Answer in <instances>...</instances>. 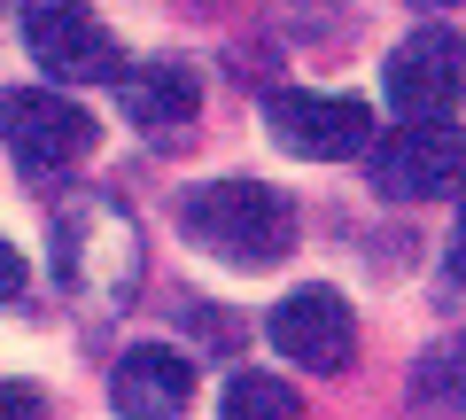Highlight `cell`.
<instances>
[{
	"mask_svg": "<svg viewBox=\"0 0 466 420\" xmlns=\"http://www.w3.org/2000/svg\"><path fill=\"white\" fill-rule=\"evenodd\" d=\"M373 187L389 202H435L443 187L466 179V133L459 125H397L389 140H373Z\"/></svg>",
	"mask_w": 466,
	"mask_h": 420,
	"instance_id": "obj_6",
	"label": "cell"
},
{
	"mask_svg": "<svg viewBox=\"0 0 466 420\" xmlns=\"http://www.w3.org/2000/svg\"><path fill=\"white\" fill-rule=\"evenodd\" d=\"M24 281H32V272H24V257L0 241V303H16V296H24Z\"/></svg>",
	"mask_w": 466,
	"mask_h": 420,
	"instance_id": "obj_14",
	"label": "cell"
},
{
	"mask_svg": "<svg viewBox=\"0 0 466 420\" xmlns=\"http://www.w3.org/2000/svg\"><path fill=\"white\" fill-rule=\"evenodd\" d=\"M116 101H125V118H133L140 133H171V125L195 118L202 86H195L187 63H133L125 78H116Z\"/></svg>",
	"mask_w": 466,
	"mask_h": 420,
	"instance_id": "obj_10",
	"label": "cell"
},
{
	"mask_svg": "<svg viewBox=\"0 0 466 420\" xmlns=\"http://www.w3.org/2000/svg\"><path fill=\"white\" fill-rule=\"evenodd\" d=\"M272 140L311 164H342V156H373V109L358 94H272L265 101Z\"/></svg>",
	"mask_w": 466,
	"mask_h": 420,
	"instance_id": "obj_7",
	"label": "cell"
},
{
	"mask_svg": "<svg viewBox=\"0 0 466 420\" xmlns=\"http://www.w3.org/2000/svg\"><path fill=\"white\" fill-rule=\"evenodd\" d=\"M265 335H272V351L296 358V366H311V374H342L350 358H358V312H350L334 288L311 281V288H296V296L272 303Z\"/></svg>",
	"mask_w": 466,
	"mask_h": 420,
	"instance_id": "obj_8",
	"label": "cell"
},
{
	"mask_svg": "<svg viewBox=\"0 0 466 420\" xmlns=\"http://www.w3.org/2000/svg\"><path fill=\"white\" fill-rule=\"evenodd\" d=\"M218 420H303V397H296V382H280V374H233Z\"/></svg>",
	"mask_w": 466,
	"mask_h": 420,
	"instance_id": "obj_12",
	"label": "cell"
},
{
	"mask_svg": "<svg viewBox=\"0 0 466 420\" xmlns=\"http://www.w3.org/2000/svg\"><path fill=\"white\" fill-rule=\"evenodd\" d=\"M55 288L86 327L140 296V226L116 195H70L55 210Z\"/></svg>",
	"mask_w": 466,
	"mask_h": 420,
	"instance_id": "obj_1",
	"label": "cell"
},
{
	"mask_svg": "<svg viewBox=\"0 0 466 420\" xmlns=\"http://www.w3.org/2000/svg\"><path fill=\"white\" fill-rule=\"evenodd\" d=\"M24 47L63 86H116L125 78V55H116V39L101 32V16L86 0H24Z\"/></svg>",
	"mask_w": 466,
	"mask_h": 420,
	"instance_id": "obj_5",
	"label": "cell"
},
{
	"mask_svg": "<svg viewBox=\"0 0 466 420\" xmlns=\"http://www.w3.org/2000/svg\"><path fill=\"white\" fill-rule=\"evenodd\" d=\"M195 397V366H187L171 343H133L109 374V405L116 420H179Z\"/></svg>",
	"mask_w": 466,
	"mask_h": 420,
	"instance_id": "obj_9",
	"label": "cell"
},
{
	"mask_svg": "<svg viewBox=\"0 0 466 420\" xmlns=\"http://www.w3.org/2000/svg\"><path fill=\"white\" fill-rule=\"evenodd\" d=\"M179 234L218 265H280L296 250V202L265 179H202L179 195Z\"/></svg>",
	"mask_w": 466,
	"mask_h": 420,
	"instance_id": "obj_2",
	"label": "cell"
},
{
	"mask_svg": "<svg viewBox=\"0 0 466 420\" xmlns=\"http://www.w3.org/2000/svg\"><path fill=\"white\" fill-rule=\"evenodd\" d=\"M0 149L16 156L32 179L47 171H78L101 149V125L86 101L47 94V86H0Z\"/></svg>",
	"mask_w": 466,
	"mask_h": 420,
	"instance_id": "obj_3",
	"label": "cell"
},
{
	"mask_svg": "<svg viewBox=\"0 0 466 420\" xmlns=\"http://www.w3.org/2000/svg\"><path fill=\"white\" fill-rule=\"evenodd\" d=\"M381 101L397 109L404 125H443L451 109L466 101V39L459 32H412L389 47L381 63Z\"/></svg>",
	"mask_w": 466,
	"mask_h": 420,
	"instance_id": "obj_4",
	"label": "cell"
},
{
	"mask_svg": "<svg viewBox=\"0 0 466 420\" xmlns=\"http://www.w3.org/2000/svg\"><path fill=\"white\" fill-rule=\"evenodd\" d=\"M443 281L466 288V210H459V226H451V241H443Z\"/></svg>",
	"mask_w": 466,
	"mask_h": 420,
	"instance_id": "obj_15",
	"label": "cell"
},
{
	"mask_svg": "<svg viewBox=\"0 0 466 420\" xmlns=\"http://www.w3.org/2000/svg\"><path fill=\"white\" fill-rule=\"evenodd\" d=\"M0 420H39V389L32 382H0Z\"/></svg>",
	"mask_w": 466,
	"mask_h": 420,
	"instance_id": "obj_13",
	"label": "cell"
},
{
	"mask_svg": "<svg viewBox=\"0 0 466 420\" xmlns=\"http://www.w3.org/2000/svg\"><path fill=\"white\" fill-rule=\"evenodd\" d=\"M412 405H420V420H466V335L420 351V366H412Z\"/></svg>",
	"mask_w": 466,
	"mask_h": 420,
	"instance_id": "obj_11",
	"label": "cell"
}]
</instances>
